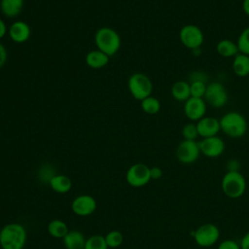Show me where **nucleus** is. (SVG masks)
<instances>
[{
    "instance_id": "nucleus-29",
    "label": "nucleus",
    "mask_w": 249,
    "mask_h": 249,
    "mask_svg": "<svg viewBox=\"0 0 249 249\" xmlns=\"http://www.w3.org/2000/svg\"><path fill=\"white\" fill-rule=\"evenodd\" d=\"M190 83V89H191V96L203 98L206 90L207 84L202 81H192Z\"/></svg>"
},
{
    "instance_id": "nucleus-24",
    "label": "nucleus",
    "mask_w": 249,
    "mask_h": 249,
    "mask_svg": "<svg viewBox=\"0 0 249 249\" xmlns=\"http://www.w3.org/2000/svg\"><path fill=\"white\" fill-rule=\"evenodd\" d=\"M140 102H141L142 110L148 115H156L160 110V100L157 97H154L152 95L144 98Z\"/></svg>"
},
{
    "instance_id": "nucleus-34",
    "label": "nucleus",
    "mask_w": 249,
    "mask_h": 249,
    "mask_svg": "<svg viewBox=\"0 0 249 249\" xmlns=\"http://www.w3.org/2000/svg\"><path fill=\"white\" fill-rule=\"evenodd\" d=\"M239 245L241 249H249V231L245 232V234L242 236Z\"/></svg>"
},
{
    "instance_id": "nucleus-17",
    "label": "nucleus",
    "mask_w": 249,
    "mask_h": 249,
    "mask_svg": "<svg viewBox=\"0 0 249 249\" xmlns=\"http://www.w3.org/2000/svg\"><path fill=\"white\" fill-rule=\"evenodd\" d=\"M231 68L237 77H249V55L238 53L232 58Z\"/></svg>"
},
{
    "instance_id": "nucleus-7",
    "label": "nucleus",
    "mask_w": 249,
    "mask_h": 249,
    "mask_svg": "<svg viewBox=\"0 0 249 249\" xmlns=\"http://www.w3.org/2000/svg\"><path fill=\"white\" fill-rule=\"evenodd\" d=\"M203 99L205 100L206 104L213 108H222L229 100L228 90L222 83L216 81L211 82L206 86Z\"/></svg>"
},
{
    "instance_id": "nucleus-35",
    "label": "nucleus",
    "mask_w": 249,
    "mask_h": 249,
    "mask_svg": "<svg viewBox=\"0 0 249 249\" xmlns=\"http://www.w3.org/2000/svg\"><path fill=\"white\" fill-rule=\"evenodd\" d=\"M7 32H8L7 25H6L5 21L2 18H0V39L3 38Z\"/></svg>"
},
{
    "instance_id": "nucleus-3",
    "label": "nucleus",
    "mask_w": 249,
    "mask_h": 249,
    "mask_svg": "<svg viewBox=\"0 0 249 249\" xmlns=\"http://www.w3.org/2000/svg\"><path fill=\"white\" fill-rule=\"evenodd\" d=\"M94 43L97 50L112 56L121 48V37L116 30L111 27H100L94 35Z\"/></svg>"
},
{
    "instance_id": "nucleus-22",
    "label": "nucleus",
    "mask_w": 249,
    "mask_h": 249,
    "mask_svg": "<svg viewBox=\"0 0 249 249\" xmlns=\"http://www.w3.org/2000/svg\"><path fill=\"white\" fill-rule=\"evenodd\" d=\"M216 52L223 57H234L238 53L236 42L231 39H222L216 44Z\"/></svg>"
},
{
    "instance_id": "nucleus-9",
    "label": "nucleus",
    "mask_w": 249,
    "mask_h": 249,
    "mask_svg": "<svg viewBox=\"0 0 249 249\" xmlns=\"http://www.w3.org/2000/svg\"><path fill=\"white\" fill-rule=\"evenodd\" d=\"M200 149L198 142L196 140L183 139L177 146L175 155L179 162L183 164H191L197 160L200 156Z\"/></svg>"
},
{
    "instance_id": "nucleus-33",
    "label": "nucleus",
    "mask_w": 249,
    "mask_h": 249,
    "mask_svg": "<svg viewBox=\"0 0 249 249\" xmlns=\"http://www.w3.org/2000/svg\"><path fill=\"white\" fill-rule=\"evenodd\" d=\"M8 58V53H7V50L4 47V45L2 43H0V68H2Z\"/></svg>"
},
{
    "instance_id": "nucleus-14",
    "label": "nucleus",
    "mask_w": 249,
    "mask_h": 249,
    "mask_svg": "<svg viewBox=\"0 0 249 249\" xmlns=\"http://www.w3.org/2000/svg\"><path fill=\"white\" fill-rule=\"evenodd\" d=\"M196 124L198 136H200L201 138L216 136L218 135L219 131H221L219 120L214 117L204 116L203 118L196 122Z\"/></svg>"
},
{
    "instance_id": "nucleus-32",
    "label": "nucleus",
    "mask_w": 249,
    "mask_h": 249,
    "mask_svg": "<svg viewBox=\"0 0 249 249\" xmlns=\"http://www.w3.org/2000/svg\"><path fill=\"white\" fill-rule=\"evenodd\" d=\"M206 80H207L206 74H204L201 71H195L190 76V82H192V81H202V82L206 83Z\"/></svg>"
},
{
    "instance_id": "nucleus-31",
    "label": "nucleus",
    "mask_w": 249,
    "mask_h": 249,
    "mask_svg": "<svg viewBox=\"0 0 249 249\" xmlns=\"http://www.w3.org/2000/svg\"><path fill=\"white\" fill-rule=\"evenodd\" d=\"M150 176L151 180H158L162 177V169L159 166L150 167Z\"/></svg>"
},
{
    "instance_id": "nucleus-23",
    "label": "nucleus",
    "mask_w": 249,
    "mask_h": 249,
    "mask_svg": "<svg viewBox=\"0 0 249 249\" xmlns=\"http://www.w3.org/2000/svg\"><path fill=\"white\" fill-rule=\"evenodd\" d=\"M47 231L49 234L54 238H63L69 231V229L65 222L59 219H54L48 224Z\"/></svg>"
},
{
    "instance_id": "nucleus-1",
    "label": "nucleus",
    "mask_w": 249,
    "mask_h": 249,
    "mask_svg": "<svg viewBox=\"0 0 249 249\" xmlns=\"http://www.w3.org/2000/svg\"><path fill=\"white\" fill-rule=\"evenodd\" d=\"M27 239L25 228L18 223H10L0 230L2 249H23Z\"/></svg>"
},
{
    "instance_id": "nucleus-25",
    "label": "nucleus",
    "mask_w": 249,
    "mask_h": 249,
    "mask_svg": "<svg viewBox=\"0 0 249 249\" xmlns=\"http://www.w3.org/2000/svg\"><path fill=\"white\" fill-rule=\"evenodd\" d=\"M105 237L100 234H94L86 239L84 249H108Z\"/></svg>"
},
{
    "instance_id": "nucleus-8",
    "label": "nucleus",
    "mask_w": 249,
    "mask_h": 249,
    "mask_svg": "<svg viewBox=\"0 0 249 249\" xmlns=\"http://www.w3.org/2000/svg\"><path fill=\"white\" fill-rule=\"evenodd\" d=\"M220 237L219 228L212 223H205L200 225L194 233L196 243L203 248L213 246L217 243Z\"/></svg>"
},
{
    "instance_id": "nucleus-10",
    "label": "nucleus",
    "mask_w": 249,
    "mask_h": 249,
    "mask_svg": "<svg viewBox=\"0 0 249 249\" xmlns=\"http://www.w3.org/2000/svg\"><path fill=\"white\" fill-rule=\"evenodd\" d=\"M125 179L128 185L133 188H140L151 181L150 167L142 162L132 164L126 171Z\"/></svg>"
},
{
    "instance_id": "nucleus-6",
    "label": "nucleus",
    "mask_w": 249,
    "mask_h": 249,
    "mask_svg": "<svg viewBox=\"0 0 249 249\" xmlns=\"http://www.w3.org/2000/svg\"><path fill=\"white\" fill-rule=\"evenodd\" d=\"M179 40L184 47L191 51L200 49L204 42L202 30L196 24H186L179 31Z\"/></svg>"
},
{
    "instance_id": "nucleus-20",
    "label": "nucleus",
    "mask_w": 249,
    "mask_h": 249,
    "mask_svg": "<svg viewBox=\"0 0 249 249\" xmlns=\"http://www.w3.org/2000/svg\"><path fill=\"white\" fill-rule=\"evenodd\" d=\"M50 187L53 191L58 194H65L68 193L72 188V181L71 179L63 174L53 175L49 180Z\"/></svg>"
},
{
    "instance_id": "nucleus-36",
    "label": "nucleus",
    "mask_w": 249,
    "mask_h": 249,
    "mask_svg": "<svg viewBox=\"0 0 249 249\" xmlns=\"http://www.w3.org/2000/svg\"><path fill=\"white\" fill-rule=\"evenodd\" d=\"M242 10L246 16L249 17V0L242 1Z\"/></svg>"
},
{
    "instance_id": "nucleus-13",
    "label": "nucleus",
    "mask_w": 249,
    "mask_h": 249,
    "mask_svg": "<svg viewBox=\"0 0 249 249\" xmlns=\"http://www.w3.org/2000/svg\"><path fill=\"white\" fill-rule=\"evenodd\" d=\"M96 207L97 202L95 198L89 195H80L71 203L73 213L82 217L91 215L96 210Z\"/></svg>"
},
{
    "instance_id": "nucleus-11",
    "label": "nucleus",
    "mask_w": 249,
    "mask_h": 249,
    "mask_svg": "<svg viewBox=\"0 0 249 249\" xmlns=\"http://www.w3.org/2000/svg\"><path fill=\"white\" fill-rule=\"evenodd\" d=\"M198 145H199L200 153L206 158H210V159L220 157L221 155H223L226 149L224 140L218 135L202 138L198 142Z\"/></svg>"
},
{
    "instance_id": "nucleus-15",
    "label": "nucleus",
    "mask_w": 249,
    "mask_h": 249,
    "mask_svg": "<svg viewBox=\"0 0 249 249\" xmlns=\"http://www.w3.org/2000/svg\"><path fill=\"white\" fill-rule=\"evenodd\" d=\"M8 33L10 38L18 44H21L26 42L31 35V29L30 26L22 20H17L13 22L9 28Z\"/></svg>"
},
{
    "instance_id": "nucleus-12",
    "label": "nucleus",
    "mask_w": 249,
    "mask_h": 249,
    "mask_svg": "<svg viewBox=\"0 0 249 249\" xmlns=\"http://www.w3.org/2000/svg\"><path fill=\"white\" fill-rule=\"evenodd\" d=\"M207 104L203 98L197 97H190L188 100L184 102L183 111L187 119L191 122H197L201 118H203L206 114Z\"/></svg>"
},
{
    "instance_id": "nucleus-2",
    "label": "nucleus",
    "mask_w": 249,
    "mask_h": 249,
    "mask_svg": "<svg viewBox=\"0 0 249 249\" xmlns=\"http://www.w3.org/2000/svg\"><path fill=\"white\" fill-rule=\"evenodd\" d=\"M220 128L223 133L231 138L243 137L248 129V123L245 117L237 111H230L219 119Z\"/></svg>"
},
{
    "instance_id": "nucleus-37",
    "label": "nucleus",
    "mask_w": 249,
    "mask_h": 249,
    "mask_svg": "<svg viewBox=\"0 0 249 249\" xmlns=\"http://www.w3.org/2000/svg\"><path fill=\"white\" fill-rule=\"evenodd\" d=\"M248 88H249V77H248Z\"/></svg>"
},
{
    "instance_id": "nucleus-19",
    "label": "nucleus",
    "mask_w": 249,
    "mask_h": 249,
    "mask_svg": "<svg viewBox=\"0 0 249 249\" xmlns=\"http://www.w3.org/2000/svg\"><path fill=\"white\" fill-rule=\"evenodd\" d=\"M172 97L180 102H185L191 97L190 83L185 80H179L173 83L170 89Z\"/></svg>"
},
{
    "instance_id": "nucleus-21",
    "label": "nucleus",
    "mask_w": 249,
    "mask_h": 249,
    "mask_svg": "<svg viewBox=\"0 0 249 249\" xmlns=\"http://www.w3.org/2000/svg\"><path fill=\"white\" fill-rule=\"evenodd\" d=\"M24 0H1L0 10L7 18H16L23 8Z\"/></svg>"
},
{
    "instance_id": "nucleus-26",
    "label": "nucleus",
    "mask_w": 249,
    "mask_h": 249,
    "mask_svg": "<svg viewBox=\"0 0 249 249\" xmlns=\"http://www.w3.org/2000/svg\"><path fill=\"white\" fill-rule=\"evenodd\" d=\"M240 53L249 55V26L245 27L239 34L236 41Z\"/></svg>"
},
{
    "instance_id": "nucleus-30",
    "label": "nucleus",
    "mask_w": 249,
    "mask_h": 249,
    "mask_svg": "<svg viewBox=\"0 0 249 249\" xmlns=\"http://www.w3.org/2000/svg\"><path fill=\"white\" fill-rule=\"evenodd\" d=\"M218 249H241L239 243L233 239H225L218 245Z\"/></svg>"
},
{
    "instance_id": "nucleus-5",
    "label": "nucleus",
    "mask_w": 249,
    "mask_h": 249,
    "mask_svg": "<svg viewBox=\"0 0 249 249\" xmlns=\"http://www.w3.org/2000/svg\"><path fill=\"white\" fill-rule=\"evenodd\" d=\"M127 87L130 94L136 100H143L152 95L153 83L151 79L144 73L136 72L130 75L127 81Z\"/></svg>"
},
{
    "instance_id": "nucleus-27",
    "label": "nucleus",
    "mask_w": 249,
    "mask_h": 249,
    "mask_svg": "<svg viewBox=\"0 0 249 249\" xmlns=\"http://www.w3.org/2000/svg\"><path fill=\"white\" fill-rule=\"evenodd\" d=\"M104 237L109 248H117L124 241L123 233L120 231H111Z\"/></svg>"
},
{
    "instance_id": "nucleus-18",
    "label": "nucleus",
    "mask_w": 249,
    "mask_h": 249,
    "mask_svg": "<svg viewBox=\"0 0 249 249\" xmlns=\"http://www.w3.org/2000/svg\"><path fill=\"white\" fill-rule=\"evenodd\" d=\"M109 57L106 53L99 50H93L87 53L86 63L89 67L93 69H100L105 67L109 62Z\"/></svg>"
},
{
    "instance_id": "nucleus-28",
    "label": "nucleus",
    "mask_w": 249,
    "mask_h": 249,
    "mask_svg": "<svg viewBox=\"0 0 249 249\" xmlns=\"http://www.w3.org/2000/svg\"><path fill=\"white\" fill-rule=\"evenodd\" d=\"M181 134L185 140H196L198 137L196 124L195 122L187 123L181 129Z\"/></svg>"
},
{
    "instance_id": "nucleus-4",
    "label": "nucleus",
    "mask_w": 249,
    "mask_h": 249,
    "mask_svg": "<svg viewBox=\"0 0 249 249\" xmlns=\"http://www.w3.org/2000/svg\"><path fill=\"white\" fill-rule=\"evenodd\" d=\"M224 195L230 198H239L246 191V180L239 171H227L221 181Z\"/></svg>"
},
{
    "instance_id": "nucleus-16",
    "label": "nucleus",
    "mask_w": 249,
    "mask_h": 249,
    "mask_svg": "<svg viewBox=\"0 0 249 249\" xmlns=\"http://www.w3.org/2000/svg\"><path fill=\"white\" fill-rule=\"evenodd\" d=\"M86 237L77 230H69L66 235L62 238L64 247L66 249H84L86 244Z\"/></svg>"
}]
</instances>
